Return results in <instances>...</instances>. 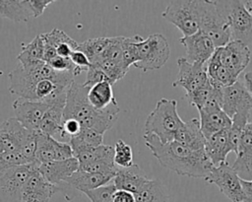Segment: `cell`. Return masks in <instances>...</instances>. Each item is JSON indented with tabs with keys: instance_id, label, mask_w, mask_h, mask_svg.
Returning a JSON list of instances; mask_svg holds the SVG:
<instances>
[{
	"instance_id": "7dc6e473",
	"label": "cell",
	"mask_w": 252,
	"mask_h": 202,
	"mask_svg": "<svg viewBox=\"0 0 252 202\" xmlns=\"http://www.w3.org/2000/svg\"><path fill=\"white\" fill-rule=\"evenodd\" d=\"M5 152V147H4V141H3V135H2V132L0 130V155L2 153Z\"/></svg>"
},
{
	"instance_id": "4dcf8cb0",
	"label": "cell",
	"mask_w": 252,
	"mask_h": 202,
	"mask_svg": "<svg viewBox=\"0 0 252 202\" xmlns=\"http://www.w3.org/2000/svg\"><path fill=\"white\" fill-rule=\"evenodd\" d=\"M69 144L73 151V156L80 150L87 147H97L103 144V134L90 128H82L81 131L70 138Z\"/></svg>"
},
{
	"instance_id": "ee69618b",
	"label": "cell",
	"mask_w": 252,
	"mask_h": 202,
	"mask_svg": "<svg viewBox=\"0 0 252 202\" xmlns=\"http://www.w3.org/2000/svg\"><path fill=\"white\" fill-rule=\"evenodd\" d=\"M74 50V48L67 44V43H62V44H59L57 47H56V53L58 56H61V57H65V58H70V55L72 53V51Z\"/></svg>"
},
{
	"instance_id": "b9f144b4",
	"label": "cell",
	"mask_w": 252,
	"mask_h": 202,
	"mask_svg": "<svg viewBox=\"0 0 252 202\" xmlns=\"http://www.w3.org/2000/svg\"><path fill=\"white\" fill-rule=\"evenodd\" d=\"M112 202H136L134 194L125 190H115L112 195Z\"/></svg>"
},
{
	"instance_id": "f1b7e54d",
	"label": "cell",
	"mask_w": 252,
	"mask_h": 202,
	"mask_svg": "<svg viewBox=\"0 0 252 202\" xmlns=\"http://www.w3.org/2000/svg\"><path fill=\"white\" fill-rule=\"evenodd\" d=\"M87 98L90 104L95 109H104L116 101L113 95L112 85L107 81L97 83L91 87L88 91Z\"/></svg>"
},
{
	"instance_id": "6da1fadb",
	"label": "cell",
	"mask_w": 252,
	"mask_h": 202,
	"mask_svg": "<svg viewBox=\"0 0 252 202\" xmlns=\"http://www.w3.org/2000/svg\"><path fill=\"white\" fill-rule=\"evenodd\" d=\"M143 137L158 163L179 175L205 179L214 168L205 150L195 151L174 140L162 144L155 135Z\"/></svg>"
},
{
	"instance_id": "74e56055",
	"label": "cell",
	"mask_w": 252,
	"mask_h": 202,
	"mask_svg": "<svg viewBox=\"0 0 252 202\" xmlns=\"http://www.w3.org/2000/svg\"><path fill=\"white\" fill-rule=\"evenodd\" d=\"M47 64L55 71H69L72 72L75 69V65L73 64V62L71 61L70 58H65V57H61L56 55L55 57H53L49 62H47Z\"/></svg>"
},
{
	"instance_id": "ac0fdd59",
	"label": "cell",
	"mask_w": 252,
	"mask_h": 202,
	"mask_svg": "<svg viewBox=\"0 0 252 202\" xmlns=\"http://www.w3.org/2000/svg\"><path fill=\"white\" fill-rule=\"evenodd\" d=\"M79 169V162L73 157L62 161L40 164L37 170L50 183L61 187L62 183Z\"/></svg>"
},
{
	"instance_id": "484cf974",
	"label": "cell",
	"mask_w": 252,
	"mask_h": 202,
	"mask_svg": "<svg viewBox=\"0 0 252 202\" xmlns=\"http://www.w3.org/2000/svg\"><path fill=\"white\" fill-rule=\"evenodd\" d=\"M207 73L212 82L222 88L234 84L238 79L236 75L220 62L219 55L216 50L207 62Z\"/></svg>"
},
{
	"instance_id": "f6af8a7d",
	"label": "cell",
	"mask_w": 252,
	"mask_h": 202,
	"mask_svg": "<svg viewBox=\"0 0 252 202\" xmlns=\"http://www.w3.org/2000/svg\"><path fill=\"white\" fill-rule=\"evenodd\" d=\"M243 84H244L245 88L247 89L248 93L252 97V70L247 72V73H245V75H244V83Z\"/></svg>"
},
{
	"instance_id": "e0dca14e",
	"label": "cell",
	"mask_w": 252,
	"mask_h": 202,
	"mask_svg": "<svg viewBox=\"0 0 252 202\" xmlns=\"http://www.w3.org/2000/svg\"><path fill=\"white\" fill-rule=\"evenodd\" d=\"M231 167L240 178L252 180V122H247L242 131L236 160Z\"/></svg>"
},
{
	"instance_id": "8d00e7d4",
	"label": "cell",
	"mask_w": 252,
	"mask_h": 202,
	"mask_svg": "<svg viewBox=\"0 0 252 202\" xmlns=\"http://www.w3.org/2000/svg\"><path fill=\"white\" fill-rule=\"evenodd\" d=\"M86 72H87L86 81L83 84V86L88 89H90L91 87H93L94 85H95L97 83L107 81L104 73L97 66H95L94 64H91Z\"/></svg>"
},
{
	"instance_id": "836d02e7",
	"label": "cell",
	"mask_w": 252,
	"mask_h": 202,
	"mask_svg": "<svg viewBox=\"0 0 252 202\" xmlns=\"http://www.w3.org/2000/svg\"><path fill=\"white\" fill-rule=\"evenodd\" d=\"M41 35L43 38V42L49 46H52L55 49L59 44H62V43H67L71 45L74 48V50L78 48L79 43L75 39L71 38V36H69L65 32L59 29H53L49 33L41 34Z\"/></svg>"
},
{
	"instance_id": "3957f363",
	"label": "cell",
	"mask_w": 252,
	"mask_h": 202,
	"mask_svg": "<svg viewBox=\"0 0 252 202\" xmlns=\"http://www.w3.org/2000/svg\"><path fill=\"white\" fill-rule=\"evenodd\" d=\"M182 123L176 101L160 99L146 119L144 135H155L165 144L174 140V135Z\"/></svg>"
},
{
	"instance_id": "4fadbf2b",
	"label": "cell",
	"mask_w": 252,
	"mask_h": 202,
	"mask_svg": "<svg viewBox=\"0 0 252 202\" xmlns=\"http://www.w3.org/2000/svg\"><path fill=\"white\" fill-rule=\"evenodd\" d=\"M49 104L43 101H29L17 98L13 101L15 118L27 129L39 131V125Z\"/></svg>"
},
{
	"instance_id": "f35d334b",
	"label": "cell",
	"mask_w": 252,
	"mask_h": 202,
	"mask_svg": "<svg viewBox=\"0 0 252 202\" xmlns=\"http://www.w3.org/2000/svg\"><path fill=\"white\" fill-rule=\"evenodd\" d=\"M70 59L76 67L82 68L84 71H87L89 66L91 65V61L89 60L87 55L78 49L72 51L70 55Z\"/></svg>"
},
{
	"instance_id": "9c48e42d",
	"label": "cell",
	"mask_w": 252,
	"mask_h": 202,
	"mask_svg": "<svg viewBox=\"0 0 252 202\" xmlns=\"http://www.w3.org/2000/svg\"><path fill=\"white\" fill-rule=\"evenodd\" d=\"M205 180L217 185L231 202H244L240 177L227 162L214 167Z\"/></svg>"
},
{
	"instance_id": "e575fe53",
	"label": "cell",
	"mask_w": 252,
	"mask_h": 202,
	"mask_svg": "<svg viewBox=\"0 0 252 202\" xmlns=\"http://www.w3.org/2000/svg\"><path fill=\"white\" fill-rule=\"evenodd\" d=\"M115 190L116 188L114 184L109 182L96 189L86 191L84 194L91 200V202H112V195Z\"/></svg>"
},
{
	"instance_id": "bcb514c9",
	"label": "cell",
	"mask_w": 252,
	"mask_h": 202,
	"mask_svg": "<svg viewBox=\"0 0 252 202\" xmlns=\"http://www.w3.org/2000/svg\"><path fill=\"white\" fill-rule=\"evenodd\" d=\"M244 7L251 13L252 15V1H242Z\"/></svg>"
},
{
	"instance_id": "4316f807",
	"label": "cell",
	"mask_w": 252,
	"mask_h": 202,
	"mask_svg": "<svg viewBox=\"0 0 252 202\" xmlns=\"http://www.w3.org/2000/svg\"><path fill=\"white\" fill-rule=\"evenodd\" d=\"M114 147L110 145H100L97 147H87L77 152L74 157L79 165L93 163H114Z\"/></svg>"
},
{
	"instance_id": "7402d4cb",
	"label": "cell",
	"mask_w": 252,
	"mask_h": 202,
	"mask_svg": "<svg viewBox=\"0 0 252 202\" xmlns=\"http://www.w3.org/2000/svg\"><path fill=\"white\" fill-rule=\"evenodd\" d=\"M228 129H223L206 140L205 152L214 167L225 163L228 153L232 152L228 138Z\"/></svg>"
},
{
	"instance_id": "44dd1931",
	"label": "cell",
	"mask_w": 252,
	"mask_h": 202,
	"mask_svg": "<svg viewBox=\"0 0 252 202\" xmlns=\"http://www.w3.org/2000/svg\"><path fill=\"white\" fill-rule=\"evenodd\" d=\"M65 103H52L44 113L39 125V132L48 135L55 139V136H59L64 142L69 143V136L63 129V109Z\"/></svg>"
},
{
	"instance_id": "d6a6232c",
	"label": "cell",
	"mask_w": 252,
	"mask_h": 202,
	"mask_svg": "<svg viewBox=\"0 0 252 202\" xmlns=\"http://www.w3.org/2000/svg\"><path fill=\"white\" fill-rule=\"evenodd\" d=\"M114 164L117 168H129L133 163V152L131 146L123 140H118L114 145Z\"/></svg>"
},
{
	"instance_id": "ab89813d",
	"label": "cell",
	"mask_w": 252,
	"mask_h": 202,
	"mask_svg": "<svg viewBox=\"0 0 252 202\" xmlns=\"http://www.w3.org/2000/svg\"><path fill=\"white\" fill-rule=\"evenodd\" d=\"M52 0H29L31 9L32 11L33 18L41 16L44 10L52 3Z\"/></svg>"
},
{
	"instance_id": "8fae6325",
	"label": "cell",
	"mask_w": 252,
	"mask_h": 202,
	"mask_svg": "<svg viewBox=\"0 0 252 202\" xmlns=\"http://www.w3.org/2000/svg\"><path fill=\"white\" fill-rule=\"evenodd\" d=\"M73 157V151L68 142H61L39 131L36 132L35 162L38 165Z\"/></svg>"
},
{
	"instance_id": "603a6c76",
	"label": "cell",
	"mask_w": 252,
	"mask_h": 202,
	"mask_svg": "<svg viewBox=\"0 0 252 202\" xmlns=\"http://www.w3.org/2000/svg\"><path fill=\"white\" fill-rule=\"evenodd\" d=\"M174 141L195 151L205 150L206 138L201 131L199 119L192 118L187 122L183 121L174 135Z\"/></svg>"
},
{
	"instance_id": "52a82bcc",
	"label": "cell",
	"mask_w": 252,
	"mask_h": 202,
	"mask_svg": "<svg viewBox=\"0 0 252 202\" xmlns=\"http://www.w3.org/2000/svg\"><path fill=\"white\" fill-rule=\"evenodd\" d=\"M38 167L36 164H29L0 169V202H21L24 184Z\"/></svg>"
},
{
	"instance_id": "2e32d148",
	"label": "cell",
	"mask_w": 252,
	"mask_h": 202,
	"mask_svg": "<svg viewBox=\"0 0 252 202\" xmlns=\"http://www.w3.org/2000/svg\"><path fill=\"white\" fill-rule=\"evenodd\" d=\"M179 41L186 49L184 58L190 63L206 64L216 50L213 41L201 31L192 35L182 36Z\"/></svg>"
},
{
	"instance_id": "5bb4252c",
	"label": "cell",
	"mask_w": 252,
	"mask_h": 202,
	"mask_svg": "<svg viewBox=\"0 0 252 202\" xmlns=\"http://www.w3.org/2000/svg\"><path fill=\"white\" fill-rule=\"evenodd\" d=\"M62 187L47 181L35 168L24 184L21 202H49L52 196Z\"/></svg>"
},
{
	"instance_id": "7c38bea8",
	"label": "cell",
	"mask_w": 252,
	"mask_h": 202,
	"mask_svg": "<svg viewBox=\"0 0 252 202\" xmlns=\"http://www.w3.org/2000/svg\"><path fill=\"white\" fill-rule=\"evenodd\" d=\"M216 51L220 62L237 77L250 62V49L239 40H230L224 46L216 48Z\"/></svg>"
},
{
	"instance_id": "8992f818",
	"label": "cell",
	"mask_w": 252,
	"mask_h": 202,
	"mask_svg": "<svg viewBox=\"0 0 252 202\" xmlns=\"http://www.w3.org/2000/svg\"><path fill=\"white\" fill-rule=\"evenodd\" d=\"M227 20L231 40L252 44V15L242 1H216Z\"/></svg>"
},
{
	"instance_id": "ba28073f",
	"label": "cell",
	"mask_w": 252,
	"mask_h": 202,
	"mask_svg": "<svg viewBox=\"0 0 252 202\" xmlns=\"http://www.w3.org/2000/svg\"><path fill=\"white\" fill-rule=\"evenodd\" d=\"M161 16L180 30L183 36L192 35L199 31L197 0L171 1Z\"/></svg>"
},
{
	"instance_id": "277c9868",
	"label": "cell",
	"mask_w": 252,
	"mask_h": 202,
	"mask_svg": "<svg viewBox=\"0 0 252 202\" xmlns=\"http://www.w3.org/2000/svg\"><path fill=\"white\" fill-rule=\"evenodd\" d=\"M199 31L213 41L216 48L222 47L231 40L227 20L218 8L216 1H197Z\"/></svg>"
},
{
	"instance_id": "7bdbcfd3",
	"label": "cell",
	"mask_w": 252,
	"mask_h": 202,
	"mask_svg": "<svg viewBox=\"0 0 252 202\" xmlns=\"http://www.w3.org/2000/svg\"><path fill=\"white\" fill-rule=\"evenodd\" d=\"M240 184L244 195V202H252V180L240 178Z\"/></svg>"
},
{
	"instance_id": "30bf717a",
	"label": "cell",
	"mask_w": 252,
	"mask_h": 202,
	"mask_svg": "<svg viewBox=\"0 0 252 202\" xmlns=\"http://www.w3.org/2000/svg\"><path fill=\"white\" fill-rule=\"evenodd\" d=\"M177 65L178 76L172 83V86L183 88L185 95L193 93L208 82L207 63H190L184 57H179L177 59Z\"/></svg>"
},
{
	"instance_id": "7a4b0ae2",
	"label": "cell",
	"mask_w": 252,
	"mask_h": 202,
	"mask_svg": "<svg viewBox=\"0 0 252 202\" xmlns=\"http://www.w3.org/2000/svg\"><path fill=\"white\" fill-rule=\"evenodd\" d=\"M89 89L76 81L69 87L66 95L63 119H75L80 122L82 128L94 129L104 134L115 123L119 106L113 101L104 109H95L88 101Z\"/></svg>"
},
{
	"instance_id": "cb8c5ba5",
	"label": "cell",
	"mask_w": 252,
	"mask_h": 202,
	"mask_svg": "<svg viewBox=\"0 0 252 202\" xmlns=\"http://www.w3.org/2000/svg\"><path fill=\"white\" fill-rule=\"evenodd\" d=\"M113 175L102 174V173H93L78 169L70 177L65 180V183L76 190L84 193L89 190L96 189L98 187L104 186L112 181Z\"/></svg>"
},
{
	"instance_id": "f546056e",
	"label": "cell",
	"mask_w": 252,
	"mask_h": 202,
	"mask_svg": "<svg viewBox=\"0 0 252 202\" xmlns=\"http://www.w3.org/2000/svg\"><path fill=\"white\" fill-rule=\"evenodd\" d=\"M43 38L41 34H37L31 42L22 44V51L17 59L19 64L29 66L38 61H43Z\"/></svg>"
},
{
	"instance_id": "5b68a950",
	"label": "cell",
	"mask_w": 252,
	"mask_h": 202,
	"mask_svg": "<svg viewBox=\"0 0 252 202\" xmlns=\"http://www.w3.org/2000/svg\"><path fill=\"white\" fill-rule=\"evenodd\" d=\"M170 48L161 34H152L137 43V62L134 67L143 71L161 68L167 61Z\"/></svg>"
},
{
	"instance_id": "ffe728a7",
	"label": "cell",
	"mask_w": 252,
	"mask_h": 202,
	"mask_svg": "<svg viewBox=\"0 0 252 202\" xmlns=\"http://www.w3.org/2000/svg\"><path fill=\"white\" fill-rule=\"evenodd\" d=\"M149 179L141 168L134 164L129 168H117L112 183L117 190H125L135 194Z\"/></svg>"
},
{
	"instance_id": "d590c367",
	"label": "cell",
	"mask_w": 252,
	"mask_h": 202,
	"mask_svg": "<svg viewBox=\"0 0 252 202\" xmlns=\"http://www.w3.org/2000/svg\"><path fill=\"white\" fill-rule=\"evenodd\" d=\"M29 164L28 160H26L19 152H4L0 155V169Z\"/></svg>"
},
{
	"instance_id": "1f68e13d",
	"label": "cell",
	"mask_w": 252,
	"mask_h": 202,
	"mask_svg": "<svg viewBox=\"0 0 252 202\" xmlns=\"http://www.w3.org/2000/svg\"><path fill=\"white\" fill-rule=\"evenodd\" d=\"M112 37H95L87 39L78 44V50L84 52L90 61L97 58L108 46Z\"/></svg>"
},
{
	"instance_id": "d6986e66",
	"label": "cell",
	"mask_w": 252,
	"mask_h": 202,
	"mask_svg": "<svg viewBox=\"0 0 252 202\" xmlns=\"http://www.w3.org/2000/svg\"><path fill=\"white\" fill-rule=\"evenodd\" d=\"M200 114V127L201 131L206 138L229 128L231 125V118L221 109L220 105H213L199 109Z\"/></svg>"
},
{
	"instance_id": "9a60e30c",
	"label": "cell",
	"mask_w": 252,
	"mask_h": 202,
	"mask_svg": "<svg viewBox=\"0 0 252 202\" xmlns=\"http://www.w3.org/2000/svg\"><path fill=\"white\" fill-rule=\"evenodd\" d=\"M221 109L230 118L238 112H250L252 109V97L242 82L238 80L222 89Z\"/></svg>"
},
{
	"instance_id": "83f0119b",
	"label": "cell",
	"mask_w": 252,
	"mask_h": 202,
	"mask_svg": "<svg viewBox=\"0 0 252 202\" xmlns=\"http://www.w3.org/2000/svg\"><path fill=\"white\" fill-rule=\"evenodd\" d=\"M134 197L136 202H169L165 186L157 179H149Z\"/></svg>"
},
{
	"instance_id": "d4e9b609",
	"label": "cell",
	"mask_w": 252,
	"mask_h": 202,
	"mask_svg": "<svg viewBox=\"0 0 252 202\" xmlns=\"http://www.w3.org/2000/svg\"><path fill=\"white\" fill-rule=\"evenodd\" d=\"M0 17L17 23L33 19L29 0H0Z\"/></svg>"
},
{
	"instance_id": "60d3db41",
	"label": "cell",
	"mask_w": 252,
	"mask_h": 202,
	"mask_svg": "<svg viewBox=\"0 0 252 202\" xmlns=\"http://www.w3.org/2000/svg\"><path fill=\"white\" fill-rule=\"evenodd\" d=\"M64 132L69 136V138L76 136L82 129V126L79 121L75 119H66L63 122Z\"/></svg>"
}]
</instances>
